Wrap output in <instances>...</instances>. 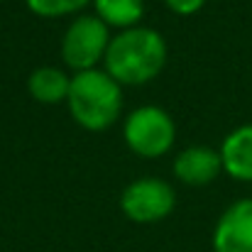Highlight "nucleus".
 <instances>
[{
  "label": "nucleus",
  "mask_w": 252,
  "mask_h": 252,
  "mask_svg": "<svg viewBox=\"0 0 252 252\" xmlns=\"http://www.w3.org/2000/svg\"><path fill=\"white\" fill-rule=\"evenodd\" d=\"M167 62V42L150 27H130L110 39L105 52V71L127 86L152 81Z\"/></svg>",
  "instance_id": "f257e3e1"
},
{
  "label": "nucleus",
  "mask_w": 252,
  "mask_h": 252,
  "mask_svg": "<svg viewBox=\"0 0 252 252\" xmlns=\"http://www.w3.org/2000/svg\"><path fill=\"white\" fill-rule=\"evenodd\" d=\"M66 100L74 120L91 132L108 130L120 118L123 110L120 84L108 71H98V69L76 74L71 79Z\"/></svg>",
  "instance_id": "f03ea898"
},
{
  "label": "nucleus",
  "mask_w": 252,
  "mask_h": 252,
  "mask_svg": "<svg viewBox=\"0 0 252 252\" xmlns=\"http://www.w3.org/2000/svg\"><path fill=\"white\" fill-rule=\"evenodd\" d=\"M127 147L140 157H162L176 140V125L167 110L157 105H142L132 110L123 127Z\"/></svg>",
  "instance_id": "7ed1b4c3"
},
{
  "label": "nucleus",
  "mask_w": 252,
  "mask_h": 252,
  "mask_svg": "<svg viewBox=\"0 0 252 252\" xmlns=\"http://www.w3.org/2000/svg\"><path fill=\"white\" fill-rule=\"evenodd\" d=\"M110 44V34H108V25L95 17V15H81L76 17L62 39V59L66 66L81 71L95 69V64L100 59H105Z\"/></svg>",
  "instance_id": "20e7f679"
},
{
  "label": "nucleus",
  "mask_w": 252,
  "mask_h": 252,
  "mask_svg": "<svg viewBox=\"0 0 252 252\" xmlns=\"http://www.w3.org/2000/svg\"><path fill=\"white\" fill-rule=\"evenodd\" d=\"M174 203H176L174 189L167 181L155 179V176H145V179H137V181L127 184L123 196H120L123 213L130 220L142 223V225L164 220L174 211Z\"/></svg>",
  "instance_id": "39448f33"
},
{
  "label": "nucleus",
  "mask_w": 252,
  "mask_h": 252,
  "mask_svg": "<svg viewBox=\"0 0 252 252\" xmlns=\"http://www.w3.org/2000/svg\"><path fill=\"white\" fill-rule=\"evenodd\" d=\"M213 252H252V198L223 211L213 230Z\"/></svg>",
  "instance_id": "423d86ee"
},
{
  "label": "nucleus",
  "mask_w": 252,
  "mask_h": 252,
  "mask_svg": "<svg viewBox=\"0 0 252 252\" xmlns=\"http://www.w3.org/2000/svg\"><path fill=\"white\" fill-rule=\"evenodd\" d=\"M223 171V159L220 152L206 147V145H193L179 152L174 159V174L179 181L186 186H206L211 184L218 174Z\"/></svg>",
  "instance_id": "0eeeda50"
},
{
  "label": "nucleus",
  "mask_w": 252,
  "mask_h": 252,
  "mask_svg": "<svg viewBox=\"0 0 252 252\" xmlns=\"http://www.w3.org/2000/svg\"><path fill=\"white\" fill-rule=\"evenodd\" d=\"M223 171L238 181H252V123L235 127L220 145Z\"/></svg>",
  "instance_id": "6e6552de"
},
{
  "label": "nucleus",
  "mask_w": 252,
  "mask_h": 252,
  "mask_svg": "<svg viewBox=\"0 0 252 252\" xmlns=\"http://www.w3.org/2000/svg\"><path fill=\"white\" fill-rule=\"evenodd\" d=\"M30 95L39 103H47V105H54L64 98H69V88H71V79L57 69V66H39L32 71L30 81Z\"/></svg>",
  "instance_id": "1a4fd4ad"
},
{
  "label": "nucleus",
  "mask_w": 252,
  "mask_h": 252,
  "mask_svg": "<svg viewBox=\"0 0 252 252\" xmlns=\"http://www.w3.org/2000/svg\"><path fill=\"white\" fill-rule=\"evenodd\" d=\"M95 17H100L105 25L130 30L137 27V22L145 15V0H93Z\"/></svg>",
  "instance_id": "9d476101"
},
{
  "label": "nucleus",
  "mask_w": 252,
  "mask_h": 252,
  "mask_svg": "<svg viewBox=\"0 0 252 252\" xmlns=\"http://www.w3.org/2000/svg\"><path fill=\"white\" fill-rule=\"evenodd\" d=\"M25 2H27V7H30L34 15H42V17H62V15L79 12L91 0H25Z\"/></svg>",
  "instance_id": "9b49d317"
},
{
  "label": "nucleus",
  "mask_w": 252,
  "mask_h": 252,
  "mask_svg": "<svg viewBox=\"0 0 252 252\" xmlns=\"http://www.w3.org/2000/svg\"><path fill=\"white\" fill-rule=\"evenodd\" d=\"M164 2H167L169 10L176 12V15H193V12H198L203 7L206 0H164Z\"/></svg>",
  "instance_id": "f8f14e48"
}]
</instances>
